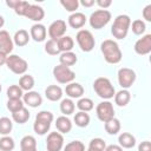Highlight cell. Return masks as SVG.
Here are the masks:
<instances>
[{"label": "cell", "mask_w": 151, "mask_h": 151, "mask_svg": "<svg viewBox=\"0 0 151 151\" xmlns=\"http://www.w3.org/2000/svg\"><path fill=\"white\" fill-rule=\"evenodd\" d=\"M100 50H101V53L104 54L105 60L109 64H118L122 60V57H123L122 51L114 40H111V39L104 40L100 45Z\"/></svg>", "instance_id": "obj_1"}, {"label": "cell", "mask_w": 151, "mask_h": 151, "mask_svg": "<svg viewBox=\"0 0 151 151\" xmlns=\"http://www.w3.org/2000/svg\"><path fill=\"white\" fill-rule=\"evenodd\" d=\"M130 25H131V19L129 15L126 14H120L118 15L114 21H113V25L111 27V33L114 38L117 39H124L129 32V28H130Z\"/></svg>", "instance_id": "obj_2"}, {"label": "cell", "mask_w": 151, "mask_h": 151, "mask_svg": "<svg viewBox=\"0 0 151 151\" xmlns=\"http://www.w3.org/2000/svg\"><path fill=\"white\" fill-rule=\"evenodd\" d=\"M93 90L103 99H111L116 94V90L111 81L105 77H99L93 83Z\"/></svg>", "instance_id": "obj_3"}, {"label": "cell", "mask_w": 151, "mask_h": 151, "mask_svg": "<svg viewBox=\"0 0 151 151\" xmlns=\"http://www.w3.org/2000/svg\"><path fill=\"white\" fill-rule=\"evenodd\" d=\"M111 20V13L107 9L94 11L90 17V25L94 29H100L109 24Z\"/></svg>", "instance_id": "obj_4"}, {"label": "cell", "mask_w": 151, "mask_h": 151, "mask_svg": "<svg viewBox=\"0 0 151 151\" xmlns=\"http://www.w3.org/2000/svg\"><path fill=\"white\" fill-rule=\"evenodd\" d=\"M6 65L15 74H25V72L28 68L27 61L25 59H22L21 57L17 55V54H9V55H7Z\"/></svg>", "instance_id": "obj_5"}, {"label": "cell", "mask_w": 151, "mask_h": 151, "mask_svg": "<svg viewBox=\"0 0 151 151\" xmlns=\"http://www.w3.org/2000/svg\"><path fill=\"white\" fill-rule=\"evenodd\" d=\"M53 76L55 80L60 84H70L76 78V73L67 66L64 65H57L53 68Z\"/></svg>", "instance_id": "obj_6"}, {"label": "cell", "mask_w": 151, "mask_h": 151, "mask_svg": "<svg viewBox=\"0 0 151 151\" xmlns=\"http://www.w3.org/2000/svg\"><path fill=\"white\" fill-rule=\"evenodd\" d=\"M76 39H77V42H78V45H79V47H80L81 51L90 52V51L93 50L96 41H94V38H93V35H92V33L90 31H87V29H80L77 33Z\"/></svg>", "instance_id": "obj_7"}, {"label": "cell", "mask_w": 151, "mask_h": 151, "mask_svg": "<svg viewBox=\"0 0 151 151\" xmlns=\"http://www.w3.org/2000/svg\"><path fill=\"white\" fill-rule=\"evenodd\" d=\"M96 113H97L98 119L104 122V123L114 118V109H113L112 103H110L107 100L99 103L96 107Z\"/></svg>", "instance_id": "obj_8"}, {"label": "cell", "mask_w": 151, "mask_h": 151, "mask_svg": "<svg viewBox=\"0 0 151 151\" xmlns=\"http://www.w3.org/2000/svg\"><path fill=\"white\" fill-rule=\"evenodd\" d=\"M134 80H136V72L132 68L122 67L118 71V83L124 90L131 87Z\"/></svg>", "instance_id": "obj_9"}, {"label": "cell", "mask_w": 151, "mask_h": 151, "mask_svg": "<svg viewBox=\"0 0 151 151\" xmlns=\"http://www.w3.org/2000/svg\"><path fill=\"white\" fill-rule=\"evenodd\" d=\"M64 145V137L60 132H51L46 139L47 151H60Z\"/></svg>", "instance_id": "obj_10"}, {"label": "cell", "mask_w": 151, "mask_h": 151, "mask_svg": "<svg viewBox=\"0 0 151 151\" xmlns=\"http://www.w3.org/2000/svg\"><path fill=\"white\" fill-rule=\"evenodd\" d=\"M66 29V22L64 20H55L48 27V35L51 39L58 40L61 37H64Z\"/></svg>", "instance_id": "obj_11"}, {"label": "cell", "mask_w": 151, "mask_h": 151, "mask_svg": "<svg viewBox=\"0 0 151 151\" xmlns=\"http://www.w3.org/2000/svg\"><path fill=\"white\" fill-rule=\"evenodd\" d=\"M134 51L140 55L149 54L151 52V34H146L138 39L134 44Z\"/></svg>", "instance_id": "obj_12"}, {"label": "cell", "mask_w": 151, "mask_h": 151, "mask_svg": "<svg viewBox=\"0 0 151 151\" xmlns=\"http://www.w3.org/2000/svg\"><path fill=\"white\" fill-rule=\"evenodd\" d=\"M24 17H26V18L33 20V21L39 22L40 20L44 19V17H45V12H44V8H42L41 6H38V5H31V4H29V6L27 7V9H26Z\"/></svg>", "instance_id": "obj_13"}, {"label": "cell", "mask_w": 151, "mask_h": 151, "mask_svg": "<svg viewBox=\"0 0 151 151\" xmlns=\"http://www.w3.org/2000/svg\"><path fill=\"white\" fill-rule=\"evenodd\" d=\"M13 51V40L9 33L5 29H0V52L9 54Z\"/></svg>", "instance_id": "obj_14"}, {"label": "cell", "mask_w": 151, "mask_h": 151, "mask_svg": "<svg viewBox=\"0 0 151 151\" xmlns=\"http://www.w3.org/2000/svg\"><path fill=\"white\" fill-rule=\"evenodd\" d=\"M46 34H47V31H46V27L42 25V24H34L32 27H31V32H29V37L37 41V42H41L45 40L46 38Z\"/></svg>", "instance_id": "obj_15"}, {"label": "cell", "mask_w": 151, "mask_h": 151, "mask_svg": "<svg viewBox=\"0 0 151 151\" xmlns=\"http://www.w3.org/2000/svg\"><path fill=\"white\" fill-rule=\"evenodd\" d=\"M22 99H24V104H27L31 107H38L42 103L41 96L38 92H35V91H28V92H26L22 96Z\"/></svg>", "instance_id": "obj_16"}, {"label": "cell", "mask_w": 151, "mask_h": 151, "mask_svg": "<svg viewBox=\"0 0 151 151\" xmlns=\"http://www.w3.org/2000/svg\"><path fill=\"white\" fill-rule=\"evenodd\" d=\"M65 92L70 98H80L84 94V87L79 83H70L66 85Z\"/></svg>", "instance_id": "obj_17"}, {"label": "cell", "mask_w": 151, "mask_h": 151, "mask_svg": "<svg viewBox=\"0 0 151 151\" xmlns=\"http://www.w3.org/2000/svg\"><path fill=\"white\" fill-rule=\"evenodd\" d=\"M86 22L85 14L80 12H74L68 17V25L73 28H81Z\"/></svg>", "instance_id": "obj_18"}, {"label": "cell", "mask_w": 151, "mask_h": 151, "mask_svg": "<svg viewBox=\"0 0 151 151\" xmlns=\"http://www.w3.org/2000/svg\"><path fill=\"white\" fill-rule=\"evenodd\" d=\"M45 96L51 101H57L63 97V90L58 85H50L45 90Z\"/></svg>", "instance_id": "obj_19"}, {"label": "cell", "mask_w": 151, "mask_h": 151, "mask_svg": "<svg viewBox=\"0 0 151 151\" xmlns=\"http://www.w3.org/2000/svg\"><path fill=\"white\" fill-rule=\"evenodd\" d=\"M55 127L60 133H68L72 129V123L66 116H60L55 120Z\"/></svg>", "instance_id": "obj_20"}, {"label": "cell", "mask_w": 151, "mask_h": 151, "mask_svg": "<svg viewBox=\"0 0 151 151\" xmlns=\"http://www.w3.org/2000/svg\"><path fill=\"white\" fill-rule=\"evenodd\" d=\"M118 142H119V146L120 147H125V149H131L136 144V138L129 133V132H123L119 134L118 137Z\"/></svg>", "instance_id": "obj_21"}, {"label": "cell", "mask_w": 151, "mask_h": 151, "mask_svg": "<svg viewBox=\"0 0 151 151\" xmlns=\"http://www.w3.org/2000/svg\"><path fill=\"white\" fill-rule=\"evenodd\" d=\"M131 99V94L127 90H120L119 92H117L114 94V103L118 105V106H126L129 104Z\"/></svg>", "instance_id": "obj_22"}, {"label": "cell", "mask_w": 151, "mask_h": 151, "mask_svg": "<svg viewBox=\"0 0 151 151\" xmlns=\"http://www.w3.org/2000/svg\"><path fill=\"white\" fill-rule=\"evenodd\" d=\"M14 44L18 46H25L27 45V42L29 41V34L26 29H19L15 32L14 37H13Z\"/></svg>", "instance_id": "obj_23"}, {"label": "cell", "mask_w": 151, "mask_h": 151, "mask_svg": "<svg viewBox=\"0 0 151 151\" xmlns=\"http://www.w3.org/2000/svg\"><path fill=\"white\" fill-rule=\"evenodd\" d=\"M73 45H74V41L68 35H64L60 39H58V46L60 52H71V50L73 48Z\"/></svg>", "instance_id": "obj_24"}, {"label": "cell", "mask_w": 151, "mask_h": 151, "mask_svg": "<svg viewBox=\"0 0 151 151\" xmlns=\"http://www.w3.org/2000/svg\"><path fill=\"white\" fill-rule=\"evenodd\" d=\"M59 61H60V65L70 67L77 63V55L73 52H63L59 57Z\"/></svg>", "instance_id": "obj_25"}, {"label": "cell", "mask_w": 151, "mask_h": 151, "mask_svg": "<svg viewBox=\"0 0 151 151\" xmlns=\"http://www.w3.org/2000/svg\"><path fill=\"white\" fill-rule=\"evenodd\" d=\"M34 86V78L31 74H24L21 76L20 80H19V87L22 91H31Z\"/></svg>", "instance_id": "obj_26"}, {"label": "cell", "mask_w": 151, "mask_h": 151, "mask_svg": "<svg viewBox=\"0 0 151 151\" xmlns=\"http://www.w3.org/2000/svg\"><path fill=\"white\" fill-rule=\"evenodd\" d=\"M12 118H13V120H14L15 123H18V124H24V123H26V122L29 119V112H28V110L24 106L21 110H19V111L12 113Z\"/></svg>", "instance_id": "obj_27"}, {"label": "cell", "mask_w": 151, "mask_h": 151, "mask_svg": "<svg viewBox=\"0 0 151 151\" xmlns=\"http://www.w3.org/2000/svg\"><path fill=\"white\" fill-rule=\"evenodd\" d=\"M120 130V122L117 118H112L105 122V131L109 134H117Z\"/></svg>", "instance_id": "obj_28"}, {"label": "cell", "mask_w": 151, "mask_h": 151, "mask_svg": "<svg viewBox=\"0 0 151 151\" xmlns=\"http://www.w3.org/2000/svg\"><path fill=\"white\" fill-rule=\"evenodd\" d=\"M74 109H76V105L72 101V99H63L61 103H60V111L61 113H64L65 116H68V114H72L74 112Z\"/></svg>", "instance_id": "obj_29"}, {"label": "cell", "mask_w": 151, "mask_h": 151, "mask_svg": "<svg viewBox=\"0 0 151 151\" xmlns=\"http://www.w3.org/2000/svg\"><path fill=\"white\" fill-rule=\"evenodd\" d=\"M74 123H76V125L79 126V127H85V126H87L88 123H90V116H88V113L83 112V111L77 112L76 116H74Z\"/></svg>", "instance_id": "obj_30"}, {"label": "cell", "mask_w": 151, "mask_h": 151, "mask_svg": "<svg viewBox=\"0 0 151 151\" xmlns=\"http://www.w3.org/2000/svg\"><path fill=\"white\" fill-rule=\"evenodd\" d=\"M45 52L50 55H57L60 53V50H59V46H58V40H54V39H50L46 41L45 44Z\"/></svg>", "instance_id": "obj_31"}, {"label": "cell", "mask_w": 151, "mask_h": 151, "mask_svg": "<svg viewBox=\"0 0 151 151\" xmlns=\"http://www.w3.org/2000/svg\"><path fill=\"white\" fill-rule=\"evenodd\" d=\"M13 129V123L9 118L2 117L0 118V133L4 136H7Z\"/></svg>", "instance_id": "obj_32"}, {"label": "cell", "mask_w": 151, "mask_h": 151, "mask_svg": "<svg viewBox=\"0 0 151 151\" xmlns=\"http://www.w3.org/2000/svg\"><path fill=\"white\" fill-rule=\"evenodd\" d=\"M50 126H51L50 123H45V122H41V120H35L34 124H33V130L37 134L42 136L50 130Z\"/></svg>", "instance_id": "obj_33"}, {"label": "cell", "mask_w": 151, "mask_h": 151, "mask_svg": "<svg viewBox=\"0 0 151 151\" xmlns=\"http://www.w3.org/2000/svg\"><path fill=\"white\" fill-rule=\"evenodd\" d=\"M20 147L24 149H37V140L33 136H25L20 140Z\"/></svg>", "instance_id": "obj_34"}, {"label": "cell", "mask_w": 151, "mask_h": 151, "mask_svg": "<svg viewBox=\"0 0 151 151\" xmlns=\"http://www.w3.org/2000/svg\"><path fill=\"white\" fill-rule=\"evenodd\" d=\"M24 96L22 90L19 87V85H11L7 88V97L8 99H21Z\"/></svg>", "instance_id": "obj_35"}, {"label": "cell", "mask_w": 151, "mask_h": 151, "mask_svg": "<svg viewBox=\"0 0 151 151\" xmlns=\"http://www.w3.org/2000/svg\"><path fill=\"white\" fill-rule=\"evenodd\" d=\"M15 144L13 138L8 137V136H4L2 138H0V150L1 151H12L14 149Z\"/></svg>", "instance_id": "obj_36"}, {"label": "cell", "mask_w": 151, "mask_h": 151, "mask_svg": "<svg viewBox=\"0 0 151 151\" xmlns=\"http://www.w3.org/2000/svg\"><path fill=\"white\" fill-rule=\"evenodd\" d=\"M77 107L83 112H88L93 109V101L90 98H80L77 103Z\"/></svg>", "instance_id": "obj_37"}, {"label": "cell", "mask_w": 151, "mask_h": 151, "mask_svg": "<svg viewBox=\"0 0 151 151\" xmlns=\"http://www.w3.org/2000/svg\"><path fill=\"white\" fill-rule=\"evenodd\" d=\"M105 147L106 144L101 138H93L88 144V149L93 151H105Z\"/></svg>", "instance_id": "obj_38"}, {"label": "cell", "mask_w": 151, "mask_h": 151, "mask_svg": "<svg viewBox=\"0 0 151 151\" xmlns=\"http://www.w3.org/2000/svg\"><path fill=\"white\" fill-rule=\"evenodd\" d=\"M22 107H24V101L21 99H8V101H7V109L12 113L21 110Z\"/></svg>", "instance_id": "obj_39"}, {"label": "cell", "mask_w": 151, "mask_h": 151, "mask_svg": "<svg viewBox=\"0 0 151 151\" xmlns=\"http://www.w3.org/2000/svg\"><path fill=\"white\" fill-rule=\"evenodd\" d=\"M64 151H85V145L80 140H73L66 144Z\"/></svg>", "instance_id": "obj_40"}, {"label": "cell", "mask_w": 151, "mask_h": 151, "mask_svg": "<svg viewBox=\"0 0 151 151\" xmlns=\"http://www.w3.org/2000/svg\"><path fill=\"white\" fill-rule=\"evenodd\" d=\"M60 5L68 12H76V9H78L79 1L78 0H61Z\"/></svg>", "instance_id": "obj_41"}, {"label": "cell", "mask_w": 151, "mask_h": 151, "mask_svg": "<svg viewBox=\"0 0 151 151\" xmlns=\"http://www.w3.org/2000/svg\"><path fill=\"white\" fill-rule=\"evenodd\" d=\"M145 22L143 21V20H139V19H137V20H134L133 22H132V32L134 33V34H137V35H140V34H143L144 32H145Z\"/></svg>", "instance_id": "obj_42"}, {"label": "cell", "mask_w": 151, "mask_h": 151, "mask_svg": "<svg viewBox=\"0 0 151 151\" xmlns=\"http://www.w3.org/2000/svg\"><path fill=\"white\" fill-rule=\"evenodd\" d=\"M35 120H41L45 123H52L53 120V114L50 111H40L37 116H35Z\"/></svg>", "instance_id": "obj_43"}, {"label": "cell", "mask_w": 151, "mask_h": 151, "mask_svg": "<svg viewBox=\"0 0 151 151\" xmlns=\"http://www.w3.org/2000/svg\"><path fill=\"white\" fill-rule=\"evenodd\" d=\"M28 6H29V4H28L27 1L18 0L17 6L14 7V12H15L18 15H25V12H26V9H27Z\"/></svg>", "instance_id": "obj_44"}, {"label": "cell", "mask_w": 151, "mask_h": 151, "mask_svg": "<svg viewBox=\"0 0 151 151\" xmlns=\"http://www.w3.org/2000/svg\"><path fill=\"white\" fill-rule=\"evenodd\" d=\"M143 18L146 21H151V5H147L143 9Z\"/></svg>", "instance_id": "obj_45"}, {"label": "cell", "mask_w": 151, "mask_h": 151, "mask_svg": "<svg viewBox=\"0 0 151 151\" xmlns=\"http://www.w3.org/2000/svg\"><path fill=\"white\" fill-rule=\"evenodd\" d=\"M138 151H151V143L149 140H144L139 144Z\"/></svg>", "instance_id": "obj_46"}, {"label": "cell", "mask_w": 151, "mask_h": 151, "mask_svg": "<svg viewBox=\"0 0 151 151\" xmlns=\"http://www.w3.org/2000/svg\"><path fill=\"white\" fill-rule=\"evenodd\" d=\"M97 4L98 6H100L103 9H106L107 7H110L112 5V1L111 0H97Z\"/></svg>", "instance_id": "obj_47"}, {"label": "cell", "mask_w": 151, "mask_h": 151, "mask_svg": "<svg viewBox=\"0 0 151 151\" xmlns=\"http://www.w3.org/2000/svg\"><path fill=\"white\" fill-rule=\"evenodd\" d=\"M105 151H123V147H120L119 145H116V144H111L105 147Z\"/></svg>", "instance_id": "obj_48"}, {"label": "cell", "mask_w": 151, "mask_h": 151, "mask_svg": "<svg viewBox=\"0 0 151 151\" xmlns=\"http://www.w3.org/2000/svg\"><path fill=\"white\" fill-rule=\"evenodd\" d=\"M80 4H81L83 6H85V7H91V6L94 4V0H81Z\"/></svg>", "instance_id": "obj_49"}, {"label": "cell", "mask_w": 151, "mask_h": 151, "mask_svg": "<svg viewBox=\"0 0 151 151\" xmlns=\"http://www.w3.org/2000/svg\"><path fill=\"white\" fill-rule=\"evenodd\" d=\"M7 60V54H5L4 52H0V66L5 65Z\"/></svg>", "instance_id": "obj_50"}, {"label": "cell", "mask_w": 151, "mask_h": 151, "mask_svg": "<svg viewBox=\"0 0 151 151\" xmlns=\"http://www.w3.org/2000/svg\"><path fill=\"white\" fill-rule=\"evenodd\" d=\"M4 24H5V19H4L2 15H0V28L4 26Z\"/></svg>", "instance_id": "obj_51"}, {"label": "cell", "mask_w": 151, "mask_h": 151, "mask_svg": "<svg viewBox=\"0 0 151 151\" xmlns=\"http://www.w3.org/2000/svg\"><path fill=\"white\" fill-rule=\"evenodd\" d=\"M21 151H37V149H24Z\"/></svg>", "instance_id": "obj_52"}, {"label": "cell", "mask_w": 151, "mask_h": 151, "mask_svg": "<svg viewBox=\"0 0 151 151\" xmlns=\"http://www.w3.org/2000/svg\"><path fill=\"white\" fill-rule=\"evenodd\" d=\"M87 151H93V150H91V149H88V150H87Z\"/></svg>", "instance_id": "obj_53"}, {"label": "cell", "mask_w": 151, "mask_h": 151, "mask_svg": "<svg viewBox=\"0 0 151 151\" xmlns=\"http://www.w3.org/2000/svg\"><path fill=\"white\" fill-rule=\"evenodd\" d=\"M0 92H1V84H0Z\"/></svg>", "instance_id": "obj_54"}, {"label": "cell", "mask_w": 151, "mask_h": 151, "mask_svg": "<svg viewBox=\"0 0 151 151\" xmlns=\"http://www.w3.org/2000/svg\"><path fill=\"white\" fill-rule=\"evenodd\" d=\"M0 151H1V150H0Z\"/></svg>", "instance_id": "obj_55"}]
</instances>
